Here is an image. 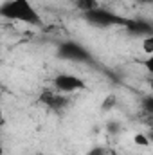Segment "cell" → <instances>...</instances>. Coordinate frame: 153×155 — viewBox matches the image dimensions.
<instances>
[{
	"instance_id": "6da1fadb",
	"label": "cell",
	"mask_w": 153,
	"mask_h": 155,
	"mask_svg": "<svg viewBox=\"0 0 153 155\" xmlns=\"http://www.w3.org/2000/svg\"><path fill=\"white\" fill-rule=\"evenodd\" d=\"M0 16L11 22L25 24V25H43L41 15L33 5L31 0H7L0 5Z\"/></svg>"
},
{
	"instance_id": "7a4b0ae2",
	"label": "cell",
	"mask_w": 153,
	"mask_h": 155,
	"mask_svg": "<svg viewBox=\"0 0 153 155\" xmlns=\"http://www.w3.org/2000/svg\"><path fill=\"white\" fill-rule=\"evenodd\" d=\"M52 88L65 94V96H70V94H76V92H81V90H86V81L83 78H79L77 74L61 72V74L54 76Z\"/></svg>"
},
{
	"instance_id": "3957f363",
	"label": "cell",
	"mask_w": 153,
	"mask_h": 155,
	"mask_svg": "<svg viewBox=\"0 0 153 155\" xmlns=\"http://www.w3.org/2000/svg\"><path fill=\"white\" fill-rule=\"evenodd\" d=\"M38 101L50 110H65L69 107V96H65V94H61L54 88L52 90H43L40 94Z\"/></svg>"
},
{
	"instance_id": "277c9868",
	"label": "cell",
	"mask_w": 153,
	"mask_h": 155,
	"mask_svg": "<svg viewBox=\"0 0 153 155\" xmlns=\"http://www.w3.org/2000/svg\"><path fill=\"white\" fill-rule=\"evenodd\" d=\"M76 4L83 11H92V9L97 7V0H76Z\"/></svg>"
},
{
	"instance_id": "5b68a950",
	"label": "cell",
	"mask_w": 153,
	"mask_h": 155,
	"mask_svg": "<svg viewBox=\"0 0 153 155\" xmlns=\"http://www.w3.org/2000/svg\"><path fill=\"white\" fill-rule=\"evenodd\" d=\"M133 144L142 146V148H148V146H150V139H148L144 134H135V135H133Z\"/></svg>"
},
{
	"instance_id": "8992f818",
	"label": "cell",
	"mask_w": 153,
	"mask_h": 155,
	"mask_svg": "<svg viewBox=\"0 0 153 155\" xmlns=\"http://www.w3.org/2000/svg\"><path fill=\"white\" fill-rule=\"evenodd\" d=\"M142 51H144V54H148V56L153 54V36L151 35H148L146 38L142 40Z\"/></svg>"
},
{
	"instance_id": "52a82bcc",
	"label": "cell",
	"mask_w": 153,
	"mask_h": 155,
	"mask_svg": "<svg viewBox=\"0 0 153 155\" xmlns=\"http://www.w3.org/2000/svg\"><path fill=\"white\" fill-rule=\"evenodd\" d=\"M4 124H5V110H4V105L0 101V126H4Z\"/></svg>"
},
{
	"instance_id": "ba28073f",
	"label": "cell",
	"mask_w": 153,
	"mask_h": 155,
	"mask_svg": "<svg viewBox=\"0 0 153 155\" xmlns=\"http://www.w3.org/2000/svg\"><path fill=\"white\" fill-rule=\"evenodd\" d=\"M88 155H105V152H103V148H94Z\"/></svg>"
},
{
	"instance_id": "9c48e42d",
	"label": "cell",
	"mask_w": 153,
	"mask_h": 155,
	"mask_svg": "<svg viewBox=\"0 0 153 155\" xmlns=\"http://www.w3.org/2000/svg\"><path fill=\"white\" fill-rule=\"evenodd\" d=\"M5 153V150H4V146H2V143H0V155H4Z\"/></svg>"
},
{
	"instance_id": "30bf717a",
	"label": "cell",
	"mask_w": 153,
	"mask_h": 155,
	"mask_svg": "<svg viewBox=\"0 0 153 155\" xmlns=\"http://www.w3.org/2000/svg\"><path fill=\"white\" fill-rule=\"evenodd\" d=\"M110 155H119V153H117V152H110Z\"/></svg>"
}]
</instances>
